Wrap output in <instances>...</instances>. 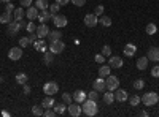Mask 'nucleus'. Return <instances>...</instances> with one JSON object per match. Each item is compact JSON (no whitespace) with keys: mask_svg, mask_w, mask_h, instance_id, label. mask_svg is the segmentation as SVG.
<instances>
[{"mask_svg":"<svg viewBox=\"0 0 159 117\" xmlns=\"http://www.w3.org/2000/svg\"><path fill=\"white\" fill-rule=\"evenodd\" d=\"M143 87H145V81L142 79V77H139V79L134 81V89H135V90H142Z\"/></svg>","mask_w":159,"mask_h":117,"instance_id":"nucleus-35","label":"nucleus"},{"mask_svg":"<svg viewBox=\"0 0 159 117\" xmlns=\"http://www.w3.org/2000/svg\"><path fill=\"white\" fill-rule=\"evenodd\" d=\"M43 115H45V117H54V115H56V111H54V108H48V109L43 112Z\"/></svg>","mask_w":159,"mask_h":117,"instance_id":"nucleus-43","label":"nucleus"},{"mask_svg":"<svg viewBox=\"0 0 159 117\" xmlns=\"http://www.w3.org/2000/svg\"><path fill=\"white\" fill-rule=\"evenodd\" d=\"M99 24H100V25H103V27H110V25H111V18L102 15V16L99 18Z\"/></svg>","mask_w":159,"mask_h":117,"instance_id":"nucleus-31","label":"nucleus"},{"mask_svg":"<svg viewBox=\"0 0 159 117\" xmlns=\"http://www.w3.org/2000/svg\"><path fill=\"white\" fill-rule=\"evenodd\" d=\"M52 60H54V54H52L49 49L46 51V52H43V62H45V65H51Z\"/></svg>","mask_w":159,"mask_h":117,"instance_id":"nucleus-28","label":"nucleus"},{"mask_svg":"<svg viewBox=\"0 0 159 117\" xmlns=\"http://www.w3.org/2000/svg\"><path fill=\"white\" fill-rule=\"evenodd\" d=\"M127 98H129V95H127V92L124 89H116L115 90V100L116 101H119V103H123V101H127Z\"/></svg>","mask_w":159,"mask_h":117,"instance_id":"nucleus-13","label":"nucleus"},{"mask_svg":"<svg viewBox=\"0 0 159 117\" xmlns=\"http://www.w3.org/2000/svg\"><path fill=\"white\" fill-rule=\"evenodd\" d=\"M92 89H96L97 92H105V89H107V86H105V77L99 76L97 79L92 82Z\"/></svg>","mask_w":159,"mask_h":117,"instance_id":"nucleus-10","label":"nucleus"},{"mask_svg":"<svg viewBox=\"0 0 159 117\" xmlns=\"http://www.w3.org/2000/svg\"><path fill=\"white\" fill-rule=\"evenodd\" d=\"M2 115H5V117H10V112H8V111H2Z\"/></svg>","mask_w":159,"mask_h":117,"instance_id":"nucleus-54","label":"nucleus"},{"mask_svg":"<svg viewBox=\"0 0 159 117\" xmlns=\"http://www.w3.org/2000/svg\"><path fill=\"white\" fill-rule=\"evenodd\" d=\"M19 5H21L22 8H29V6L32 5V0H19Z\"/></svg>","mask_w":159,"mask_h":117,"instance_id":"nucleus-45","label":"nucleus"},{"mask_svg":"<svg viewBox=\"0 0 159 117\" xmlns=\"http://www.w3.org/2000/svg\"><path fill=\"white\" fill-rule=\"evenodd\" d=\"M88 98L89 100H96L97 101V98H99V92L94 89V90H91V92H88Z\"/></svg>","mask_w":159,"mask_h":117,"instance_id":"nucleus-41","label":"nucleus"},{"mask_svg":"<svg viewBox=\"0 0 159 117\" xmlns=\"http://www.w3.org/2000/svg\"><path fill=\"white\" fill-rule=\"evenodd\" d=\"M22 27H21V24H19V21H11L10 24H8V29H7V32H8V35H11V36H15L19 30H21Z\"/></svg>","mask_w":159,"mask_h":117,"instance_id":"nucleus-9","label":"nucleus"},{"mask_svg":"<svg viewBox=\"0 0 159 117\" xmlns=\"http://www.w3.org/2000/svg\"><path fill=\"white\" fill-rule=\"evenodd\" d=\"M140 115H142V117H148V112H147V111H142Z\"/></svg>","mask_w":159,"mask_h":117,"instance_id":"nucleus-53","label":"nucleus"},{"mask_svg":"<svg viewBox=\"0 0 159 117\" xmlns=\"http://www.w3.org/2000/svg\"><path fill=\"white\" fill-rule=\"evenodd\" d=\"M108 74H111V67H110V65H102V67L99 68V76L107 77Z\"/></svg>","mask_w":159,"mask_h":117,"instance_id":"nucleus-27","label":"nucleus"},{"mask_svg":"<svg viewBox=\"0 0 159 117\" xmlns=\"http://www.w3.org/2000/svg\"><path fill=\"white\" fill-rule=\"evenodd\" d=\"M27 81H29V77H27V74H25V73H18L16 74V82L18 84L24 86V84H27Z\"/></svg>","mask_w":159,"mask_h":117,"instance_id":"nucleus-30","label":"nucleus"},{"mask_svg":"<svg viewBox=\"0 0 159 117\" xmlns=\"http://www.w3.org/2000/svg\"><path fill=\"white\" fill-rule=\"evenodd\" d=\"M0 2H3V3H8V2H10V0H0Z\"/></svg>","mask_w":159,"mask_h":117,"instance_id":"nucleus-56","label":"nucleus"},{"mask_svg":"<svg viewBox=\"0 0 159 117\" xmlns=\"http://www.w3.org/2000/svg\"><path fill=\"white\" fill-rule=\"evenodd\" d=\"M151 76L153 77H159V67L157 65H154V67L151 68Z\"/></svg>","mask_w":159,"mask_h":117,"instance_id":"nucleus-47","label":"nucleus"},{"mask_svg":"<svg viewBox=\"0 0 159 117\" xmlns=\"http://www.w3.org/2000/svg\"><path fill=\"white\" fill-rule=\"evenodd\" d=\"M54 111H56V115H64L67 112V105L64 101H59V103H54Z\"/></svg>","mask_w":159,"mask_h":117,"instance_id":"nucleus-21","label":"nucleus"},{"mask_svg":"<svg viewBox=\"0 0 159 117\" xmlns=\"http://www.w3.org/2000/svg\"><path fill=\"white\" fill-rule=\"evenodd\" d=\"M72 98H73V101H76V103L81 105V103L88 98V92H84V90H76V92H73Z\"/></svg>","mask_w":159,"mask_h":117,"instance_id":"nucleus-15","label":"nucleus"},{"mask_svg":"<svg viewBox=\"0 0 159 117\" xmlns=\"http://www.w3.org/2000/svg\"><path fill=\"white\" fill-rule=\"evenodd\" d=\"M145 30H147V33L148 35H154L156 32H157V25L156 24H153V22H150L147 27H145Z\"/></svg>","mask_w":159,"mask_h":117,"instance_id":"nucleus-33","label":"nucleus"},{"mask_svg":"<svg viewBox=\"0 0 159 117\" xmlns=\"http://www.w3.org/2000/svg\"><path fill=\"white\" fill-rule=\"evenodd\" d=\"M94 15H96L97 18H100V16L103 15V6H102V5H97V6H96V10H94Z\"/></svg>","mask_w":159,"mask_h":117,"instance_id":"nucleus-44","label":"nucleus"},{"mask_svg":"<svg viewBox=\"0 0 159 117\" xmlns=\"http://www.w3.org/2000/svg\"><path fill=\"white\" fill-rule=\"evenodd\" d=\"M48 49H49V51H51V52L54 54V56H56V54H61L62 51L65 49V44H64L61 40H57V41H52V43H49V44H48Z\"/></svg>","mask_w":159,"mask_h":117,"instance_id":"nucleus-6","label":"nucleus"},{"mask_svg":"<svg viewBox=\"0 0 159 117\" xmlns=\"http://www.w3.org/2000/svg\"><path fill=\"white\" fill-rule=\"evenodd\" d=\"M108 65H110L111 68H121V67H123V59L118 57V56H110Z\"/></svg>","mask_w":159,"mask_h":117,"instance_id":"nucleus-17","label":"nucleus"},{"mask_svg":"<svg viewBox=\"0 0 159 117\" xmlns=\"http://www.w3.org/2000/svg\"><path fill=\"white\" fill-rule=\"evenodd\" d=\"M123 52H124V56H127V57L135 56V52H137V46H135V44H132V43H127V44L124 46V49H123Z\"/></svg>","mask_w":159,"mask_h":117,"instance_id":"nucleus-19","label":"nucleus"},{"mask_svg":"<svg viewBox=\"0 0 159 117\" xmlns=\"http://www.w3.org/2000/svg\"><path fill=\"white\" fill-rule=\"evenodd\" d=\"M102 54H103L105 57H110V56H111V48H110L108 44H105V46L102 48Z\"/></svg>","mask_w":159,"mask_h":117,"instance_id":"nucleus-42","label":"nucleus"},{"mask_svg":"<svg viewBox=\"0 0 159 117\" xmlns=\"http://www.w3.org/2000/svg\"><path fill=\"white\" fill-rule=\"evenodd\" d=\"M94 60H96L97 63H100V65H102V63L105 62V56H103V54H96V57H94Z\"/></svg>","mask_w":159,"mask_h":117,"instance_id":"nucleus-46","label":"nucleus"},{"mask_svg":"<svg viewBox=\"0 0 159 117\" xmlns=\"http://www.w3.org/2000/svg\"><path fill=\"white\" fill-rule=\"evenodd\" d=\"M62 101L65 103V105H70V103H73V98H72V95L70 94H62Z\"/></svg>","mask_w":159,"mask_h":117,"instance_id":"nucleus-39","label":"nucleus"},{"mask_svg":"<svg viewBox=\"0 0 159 117\" xmlns=\"http://www.w3.org/2000/svg\"><path fill=\"white\" fill-rule=\"evenodd\" d=\"M49 13H51V15H56V13H59V10H61V5L56 2V3H52V5H49Z\"/></svg>","mask_w":159,"mask_h":117,"instance_id":"nucleus-38","label":"nucleus"},{"mask_svg":"<svg viewBox=\"0 0 159 117\" xmlns=\"http://www.w3.org/2000/svg\"><path fill=\"white\" fill-rule=\"evenodd\" d=\"M56 2H57L61 6H64V5H67V3L70 2V0H56Z\"/></svg>","mask_w":159,"mask_h":117,"instance_id":"nucleus-52","label":"nucleus"},{"mask_svg":"<svg viewBox=\"0 0 159 117\" xmlns=\"http://www.w3.org/2000/svg\"><path fill=\"white\" fill-rule=\"evenodd\" d=\"M2 82H5V77H2V76H0V84H2Z\"/></svg>","mask_w":159,"mask_h":117,"instance_id":"nucleus-55","label":"nucleus"},{"mask_svg":"<svg viewBox=\"0 0 159 117\" xmlns=\"http://www.w3.org/2000/svg\"><path fill=\"white\" fill-rule=\"evenodd\" d=\"M29 40H30V43H34V41H37V40H38V36H37V33H35V32L29 33Z\"/></svg>","mask_w":159,"mask_h":117,"instance_id":"nucleus-50","label":"nucleus"},{"mask_svg":"<svg viewBox=\"0 0 159 117\" xmlns=\"http://www.w3.org/2000/svg\"><path fill=\"white\" fill-rule=\"evenodd\" d=\"M43 92H45L46 95H56V94L59 92V86H57V82H54V81L46 82V84L43 86Z\"/></svg>","mask_w":159,"mask_h":117,"instance_id":"nucleus-7","label":"nucleus"},{"mask_svg":"<svg viewBox=\"0 0 159 117\" xmlns=\"http://www.w3.org/2000/svg\"><path fill=\"white\" fill-rule=\"evenodd\" d=\"M70 2H72L73 5H76V6H84L86 0H70Z\"/></svg>","mask_w":159,"mask_h":117,"instance_id":"nucleus-48","label":"nucleus"},{"mask_svg":"<svg viewBox=\"0 0 159 117\" xmlns=\"http://www.w3.org/2000/svg\"><path fill=\"white\" fill-rule=\"evenodd\" d=\"M103 101L107 103V105H111V103L115 101V94L111 92V90H107V92L103 94Z\"/></svg>","mask_w":159,"mask_h":117,"instance_id":"nucleus-29","label":"nucleus"},{"mask_svg":"<svg viewBox=\"0 0 159 117\" xmlns=\"http://www.w3.org/2000/svg\"><path fill=\"white\" fill-rule=\"evenodd\" d=\"M148 62H150V60H148V57H147V56L139 57V59H137V63H135V65H137V70H142V71H143L145 68L148 67Z\"/></svg>","mask_w":159,"mask_h":117,"instance_id":"nucleus-24","label":"nucleus"},{"mask_svg":"<svg viewBox=\"0 0 159 117\" xmlns=\"http://www.w3.org/2000/svg\"><path fill=\"white\" fill-rule=\"evenodd\" d=\"M35 6L38 10H48L49 8V3H48V0H35Z\"/></svg>","mask_w":159,"mask_h":117,"instance_id":"nucleus-32","label":"nucleus"},{"mask_svg":"<svg viewBox=\"0 0 159 117\" xmlns=\"http://www.w3.org/2000/svg\"><path fill=\"white\" fill-rule=\"evenodd\" d=\"M29 44H32L30 40H29V36H22V38H19V46H21V48H27Z\"/></svg>","mask_w":159,"mask_h":117,"instance_id":"nucleus-36","label":"nucleus"},{"mask_svg":"<svg viewBox=\"0 0 159 117\" xmlns=\"http://www.w3.org/2000/svg\"><path fill=\"white\" fill-rule=\"evenodd\" d=\"M147 57L151 62H159V48H150L147 52Z\"/></svg>","mask_w":159,"mask_h":117,"instance_id":"nucleus-18","label":"nucleus"},{"mask_svg":"<svg viewBox=\"0 0 159 117\" xmlns=\"http://www.w3.org/2000/svg\"><path fill=\"white\" fill-rule=\"evenodd\" d=\"M67 112L72 117H80L83 114V109H81V106H80V103L73 101V103H70V105H67Z\"/></svg>","mask_w":159,"mask_h":117,"instance_id":"nucleus-5","label":"nucleus"},{"mask_svg":"<svg viewBox=\"0 0 159 117\" xmlns=\"http://www.w3.org/2000/svg\"><path fill=\"white\" fill-rule=\"evenodd\" d=\"M51 13H49V10H43L42 13H40V15H38V21H40V24H46L48 21H51Z\"/></svg>","mask_w":159,"mask_h":117,"instance_id":"nucleus-22","label":"nucleus"},{"mask_svg":"<svg viewBox=\"0 0 159 117\" xmlns=\"http://www.w3.org/2000/svg\"><path fill=\"white\" fill-rule=\"evenodd\" d=\"M51 21H52V24H54V27H57V29H62V27H65V25L69 24L67 16H64V15H57V13L51 16Z\"/></svg>","mask_w":159,"mask_h":117,"instance_id":"nucleus-3","label":"nucleus"},{"mask_svg":"<svg viewBox=\"0 0 159 117\" xmlns=\"http://www.w3.org/2000/svg\"><path fill=\"white\" fill-rule=\"evenodd\" d=\"M140 100H142V103L145 106H154L159 101V95L156 92H147V94H143V97Z\"/></svg>","mask_w":159,"mask_h":117,"instance_id":"nucleus-2","label":"nucleus"},{"mask_svg":"<svg viewBox=\"0 0 159 117\" xmlns=\"http://www.w3.org/2000/svg\"><path fill=\"white\" fill-rule=\"evenodd\" d=\"M25 30H27L29 33H32V32L37 30V25L34 24V21H29V22H27V25H25Z\"/></svg>","mask_w":159,"mask_h":117,"instance_id":"nucleus-40","label":"nucleus"},{"mask_svg":"<svg viewBox=\"0 0 159 117\" xmlns=\"http://www.w3.org/2000/svg\"><path fill=\"white\" fill-rule=\"evenodd\" d=\"M48 43H52V41H57V40H61L62 38V32L61 30H49V33H48Z\"/></svg>","mask_w":159,"mask_h":117,"instance_id":"nucleus-20","label":"nucleus"},{"mask_svg":"<svg viewBox=\"0 0 159 117\" xmlns=\"http://www.w3.org/2000/svg\"><path fill=\"white\" fill-rule=\"evenodd\" d=\"M22 57V48L21 46H15V48H11L10 51H8V59L10 60H19Z\"/></svg>","mask_w":159,"mask_h":117,"instance_id":"nucleus-8","label":"nucleus"},{"mask_svg":"<svg viewBox=\"0 0 159 117\" xmlns=\"http://www.w3.org/2000/svg\"><path fill=\"white\" fill-rule=\"evenodd\" d=\"M81 109H83V114L88 115V117H94V115L97 114V111H99L96 100H89V98H86V100L81 103Z\"/></svg>","mask_w":159,"mask_h":117,"instance_id":"nucleus-1","label":"nucleus"},{"mask_svg":"<svg viewBox=\"0 0 159 117\" xmlns=\"http://www.w3.org/2000/svg\"><path fill=\"white\" fill-rule=\"evenodd\" d=\"M54 103H56V100L52 98V95H46V98H43V101H42V106H43L45 109L54 108Z\"/></svg>","mask_w":159,"mask_h":117,"instance_id":"nucleus-25","label":"nucleus"},{"mask_svg":"<svg viewBox=\"0 0 159 117\" xmlns=\"http://www.w3.org/2000/svg\"><path fill=\"white\" fill-rule=\"evenodd\" d=\"M32 44H34V48L38 51V52H46V51H48V46L45 43V38H38V40L34 41Z\"/></svg>","mask_w":159,"mask_h":117,"instance_id":"nucleus-16","label":"nucleus"},{"mask_svg":"<svg viewBox=\"0 0 159 117\" xmlns=\"http://www.w3.org/2000/svg\"><path fill=\"white\" fill-rule=\"evenodd\" d=\"M5 11H8V13H13V11H15V5H13L11 2H8V3L5 5Z\"/></svg>","mask_w":159,"mask_h":117,"instance_id":"nucleus-49","label":"nucleus"},{"mask_svg":"<svg viewBox=\"0 0 159 117\" xmlns=\"http://www.w3.org/2000/svg\"><path fill=\"white\" fill-rule=\"evenodd\" d=\"M22 90H24V94H25V95H29V94H30V87H29L27 84H24V86H22Z\"/></svg>","mask_w":159,"mask_h":117,"instance_id":"nucleus-51","label":"nucleus"},{"mask_svg":"<svg viewBox=\"0 0 159 117\" xmlns=\"http://www.w3.org/2000/svg\"><path fill=\"white\" fill-rule=\"evenodd\" d=\"M127 100H129V103H130V106H137L139 103L142 101L139 95H132V97H130V98H127Z\"/></svg>","mask_w":159,"mask_h":117,"instance_id":"nucleus-37","label":"nucleus"},{"mask_svg":"<svg viewBox=\"0 0 159 117\" xmlns=\"http://www.w3.org/2000/svg\"><path fill=\"white\" fill-rule=\"evenodd\" d=\"M38 15H40V10H38L35 5H34V6L30 5L27 10H25V16L29 18V21H35V19L38 18Z\"/></svg>","mask_w":159,"mask_h":117,"instance_id":"nucleus-11","label":"nucleus"},{"mask_svg":"<svg viewBox=\"0 0 159 117\" xmlns=\"http://www.w3.org/2000/svg\"><path fill=\"white\" fill-rule=\"evenodd\" d=\"M24 16H25V11H24L22 6L15 8V11H13V18H15V21H21V19H24Z\"/></svg>","mask_w":159,"mask_h":117,"instance_id":"nucleus-26","label":"nucleus"},{"mask_svg":"<svg viewBox=\"0 0 159 117\" xmlns=\"http://www.w3.org/2000/svg\"><path fill=\"white\" fill-rule=\"evenodd\" d=\"M84 24L88 25V27H96V25L99 24V18L96 15H92V13H89V15L84 16Z\"/></svg>","mask_w":159,"mask_h":117,"instance_id":"nucleus-14","label":"nucleus"},{"mask_svg":"<svg viewBox=\"0 0 159 117\" xmlns=\"http://www.w3.org/2000/svg\"><path fill=\"white\" fill-rule=\"evenodd\" d=\"M35 33H37V36H38V38H46V36H48V33H49V27H48L46 24H40V25H37Z\"/></svg>","mask_w":159,"mask_h":117,"instance_id":"nucleus-12","label":"nucleus"},{"mask_svg":"<svg viewBox=\"0 0 159 117\" xmlns=\"http://www.w3.org/2000/svg\"><path fill=\"white\" fill-rule=\"evenodd\" d=\"M105 86H107V90L115 92V90L119 87V79L116 76H113V74H108L107 77H105Z\"/></svg>","mask_w":159,"mask_h":117,"instance_id":"nucleus-4","label":"nucleus"},{"mask_svg":"<svg viewBox=\"0 0 159 117\" xmlns=\"http://www.w3.org/2000/svg\"><path fill=\"white\" fill-rule=\"evenodd\" d=\"M43 112H45V108L43 106H32V114L34 115L40 117V115H43Z\"/></svg>","mask_w":159,"mask_h":117,"instance_id":"nucleus-34","label":"nucleus"},{"mask_svg":"<svg viewBox=\"0 0 159 117\" xmlns=\"http://www.w3.org/2000/svg\"><path fill=\"white\" fill-rule=\"evenodd\" d=\"M11 21H15V18H13V13H8V11H3L2 15H0V24H10Z\"/></svg>","mask_w":159,"mask_h":117,"instance_id":"nucleus-23","label":"nucleus"}]
</instances>
